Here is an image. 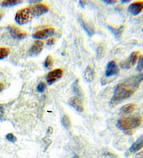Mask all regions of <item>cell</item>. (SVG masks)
<instances>
[{
	"instance_id": "20",
	"label": "cell",
	"mask_w": 143,
	"mask_h": 158,
	"mask_svg": "<svg viewBox=\"0 0 143 158\" xmlns=\"http://www.w3.org/2000/svg\"><path fill=\"white\" fill-rule=\"evenodd\" d=\"M53 62H54V60H53V56H52L51 55H48L46 58L43 65H44V66H45L46 69H50L53 66Z\"/></svg>"
},
{
	"instance_id": "19",
	"label": "cell",
	"mask_w": 143,
	"mask_h": 158,
	"mask_svg": "<svg viewBox=\"0 0 143 158\" xmlns=\"http://www.w3.org/2000/svg\"><path fill=\"white\" fill-rule=\"evenodd\" d=\"M72 89L73 92L75 93V94L77 95V96L79 97L81 96L82 94V90H81V88L80 86L79 85V81H78V80H76L75 82H74L73 84L72 85Z\"/></svg>"
},
{
	"instance_id": "31",
	"label": "cell",
	"mask_w": 143,
	"mask_h": 158,
	"mask_svg": "<svg viewBox=\"0 0 143 158\" xmlns=\"http://www.w3.org/2000/svg\"><path fill=\"white\" fill-rule=\"evenodd\" d=\"M136 158H143V151L140 152L136 155Z\"/></svg>"
},
{
	"instance_id": "22",
	"label": "cell",
	"mask_w": 143,
	"mask_h": 158,
	"mask_svg": "<svg viewBox=\"0 0 143 158\" xmlns=\"http://www.w3.org/2000/svg\"><path fill=\"white\" fill-rule=\"evenodd\" d=\"M10 53V50L9 48L2 47L0 48V60L4 59L9 55Z\"/></svg>"
},
{
	"instance_id": "12",
	"label": "cell",
	"mask_w": 143,
	"mask_h": 158,
	"mask_svg": "<svg viewBox=\"0 0 143 158\" xmlns=\"http://www.w3.org/2000/svg\"><path fill=\"white\" fill-rule=\"evenodd\" d=\"M44 46V43L41 40H37L34 43L31 48L29 50V54L31 56H35L39 54L43 50Z\"/></svg>"
},
{
	"instance_id": "1",
	"label": "cell",
	"mask_w": 143,
	"mask_h": 158,
	"mask_svg": "<svg viewBox=\"0 0 143 158\" xmlns=\"http://www.w3.org/2000/svg\"><path fill=\"white\" fill-rule=\"evenodd\" d=\"M143 80V73L131 76L122 82L118 84L114 90L110 105L115 106L133 96Z\"/></svg>"
},
{
	"instance_id": "33",
	"label": "cell",
	"mask_w": 143,
	"mask_h": 158,
	"mask_svg": "<svg viewBox=\"0 0 143 158\" xmlns=\"http://www.w3.org/2000/svg\"><path fill=\"white\" fill-rule=\"evenodd\" d=\"M79 2H80V4L81 5V6L82 8H84V4H85V2L84 1H80Z\"/></svg>"
},
{
	"instance_id": "23",
	"label": "cell",
	"mask_w": 143,
	"mask_h": 158,
	"mask_svg": "<svg viewBox=\"0 0 143 158\" xmlns=\"http://www.w3.org/2000/svg\"><path fill=\"white\" fill-rule=\"evenodd\" d=\"M105 55V47L103 44H101L97 49V57L98 59H101Z\"/></svg>"
},
{
	"instance_id": "18",
	"label": "cell",
	"mask_w": 143,
	"mask_h": 158,
	"mask_svg": "<svg viewBox=\"0 0 143 158\" xmlns=\"http://www.w3.org/2000/svg\"><path fill=\"white\" fill-rule=\"evenodd\" d=\"M61 122H62V125L65 127V128L67 129L70 128L71 125V121L69 116L67 115V114H65V115L63 116L62 117Z\"/></svg>"
},
{
	"instance_id": "2",
	"label": "cell",
	"mask_w": 143,
	"mask_h": 158,
	"mask_svg": "<svg viewBox=\"0 0 143 158\" xmlns=\"http://www.w3.org/2000/svg\"><path fill=\"white\" fill-rule=\"evenodd\" d=\"M142 123L141 117L137 116H132L125 118H121L118 120L117 126L119 129L125 132L131 131L132 130L137 128Z\"/></svg>"
},
{
	"instance_id": "21",
	"label": "cell",
	"mask_w": 143,
	"mask_h": 158,
	"mask_svg": "<svg viewBox=\"0 0 143 158\" xmlns=\"http://www.w3.org/2000/svg\"><path fill=\"white\" fill-rule=\"evenodd\" d=\"M107 27H108L110 31L112 33L115 35V37L117 38L120 37L122 32V29H123L122 27H119V29H115L113 27H111V26H108Z\"/></svg>"
},
{
	"instance_id": "8",
	"label": "cell",
	"mask_w": 143,
	"mask_h": 158,
	"mask_svg": "<svg viewBox=\"0 0 143 158\" xmlns=\"http://www.w3.org/2000/svg\"><path fill=\"white\" fill-rule=\"evenodd\" d=\"M7 28L9 30V32L11 35V36L15 39L22 40L24 39V38L27 36V32L22 31V30L17 26L9 25L8 26Z\"/></svg>"
},
{
	"instance_id": "15",
	"label": "cell",
	"mask_w": 143,
	"mask_h": 158,
	"mask_svg": "<svg viewBox=\"0 0 143 158\" xmlns=\"http://www.w3.org/2000/svg\"><path fill=\"white\" fill-rule=\"evenodd\" d=\"M143 148V135L137 139L135 142L132 144L131 148H129V151L132 153L137 152Z\"/></svg>"
},
{
	"instance_id": "5",
	"label": "cell",
	"mask_w": 143,
	"mask_h": 158,
	"mask_svg": "<svg viewBox=\"0 0 143 158\" xmlns=\"http://www.w3.org/2000/svg\"><path fill=\"white\" fill-rule=\"evenodd\" d=\"M54 34H55V29L53 27H48V28L38 30L33 34L32 36L37 39H45L53 36Z\"/></svg>"
},
{
	"instance_id": "24",
	"label": "cell",
	"mask_w": 143,
	"mask_h": 158,
	"mask_svg": "<svg viewBox=\"0 0 143 158\" xmlns=\"http://www.w3.org/2000/svg\"><path fill=\"white\" fill-rule=\"evenodd\" d=\"M6 138L8 141L12 143H15V141H17V137H16L13 133H9V134H7L6 136Z\"/></svg>"
},
{
	"instance_id": "7",
	"label": "cell",
	"mask_w": 143,
	"mask_h": 158,
	"mask_svg": "<svg viewBox=\"0 0 143 158\" xmlns=\"http://www.w3.org/2000/svg\"><path fill=\"white\" fill-rule=\"evenodd\" d=\"M33 17H38L49 11V7L46 4L40 3L30 7Z\"/></svg>"
},
{
	"instance_id": "27",
	"label": "cell",
	"mask_w": 143,
	"mask_h": 158,
	"mask_svg": "<svg viewBox=\"0 0 143 158\" xmlns=\"http://www.w3.org/2000/svg\"><path fill=\"white\" fill-rule=\"evenodd\" d=\"M4 76L0 73V92L3 91L6 87V84H5V81L4 80Z\"/></svg>"
},
{
	"instance_id": "13",
	"label": "cell",
	"mask_w": 143,
	"mask_h": 158,
	"mask_svg": "<svg viewBox=\"0 0 143 158\" xmlns=\"http://www.w3.org/2000/svg\"><path fill=\"white\" fill-rule=\"evenodd\" d=\"M143 10V2L137 1L130 4L128 6V12L133 15H137Z\"/></svg>"
},
{
	"instance_id": "29",
	"label": "cell",
	"mask_w": 143,
	"mask_h": 158,
	"mask_svg": "<svg viewBox=\"0 0 143 158\" xmlns=\"http://www.w3.org/2000/svg\"><path fill=\"white\" fill-rule=\"evenodd\" d=\"M55 43V39L54 38H50L48 40V42H47V45H53Z\"/></svg>"
},
{
	"instance_id": "30",
	"label": "cell",
	"mask_w": 143,
	"mask_h": 158,
	"mask_svg": "<svg viewBox=\"0 0 143 158\" xmlns=\"http://www.w3.org/2000/svg\"><path fill=\"white\" fill-rule=\"evenodd\" d=\"M103 2L104 3L108 4H114L115 3H117V1H108V0H103Z\"/></svg>"
},
{
	"instance_id": "3",
	"label": "cell",
	"mask_w": 143,
	"mask_h": 158,
	"mask_svg": "<svg viewBox=\"0 0 143 158\" xmlns=\"http://www.w3.org/2000/svg\"><path fill=\"white\" fill-rule=\"evenodd\" d=\"M33 18L34 17L32 15L30 7H24L18 10L15 14V20L18 24L23 25L28 23L32 20Z\"/></svg>"
},
{
	"instance_id": "6",
	"label": "cell",
	"mask_w": 143,
	"mask_h": 158,
	"mask_svg": "<svg viewBox=\"0 0 143 158\" xmlns=\"http://www.w3.org/2000/svg\"><path fill=\"white\" fill-rule=\"evenodd\" d=\"M138 59V52H133L130 56L120 63V66L122 69H129L133 66Z\"/></svg>"
},
{
	"instance_id": "10",
	"label": "cell",
	"mask_w": 143,
	"mask_h": 158,
	"mask_svg": "<svg viewBox=\"0 0 143 158\" xmlns=\"http://www.w3.org/2000/svg\"><path fill=\"white\" fill-rule=\"evenodd\" d=\"M68 105L73 107L76 110L79 112H82L84 111V106L82 104V101L81 98L78 96H73L68 100Z\"/></svg>"
},
{
	"instance_id": "17",
	"label": "cell",
	"mask_w": 143,
	"mask_h": 158,
	"mask_svg": "<svg viewBox=\"0 0 143 158\" xmlns=\"http://www.w3.org/2000/svg\"><path fill=\"white\" fill-rule=\"evenodd\" d=\"M21 3H23V1L20 0H7V1H2L0 5L3 7H12Z\"/></svg>"
},
{
	"instance_id": "16",
	"label": "cell",
	"mask_w": 143,
	"mask_h": 158,
	"mask_svg": "<svg viewBox=\"0 0 143 158\" xmlns=\"http://www.w3.org/2000/svg\"><path fill=\"white\" fill-rule=\"evenodd\" d=\"M136 105L134 103H129V104L124 105L123 107L121 108V112L123 114H130L133 113V111L136 110Z\"/></svg>"
},
{
	"instance_id": "11",
	"label": "cell",
	"mask_w": 143,
	"mask_h": 158,
	"mask_svg": "<svg viewBox=\"0 0 143 158\" xmlns=\"http://www.w3.org/2000/svg\"><path fill=\"white\" fill-rule=\"evenodd\" d=\"M78 22L82 27V28L84 30L85 32H86L89 37H92L95 34V28L93 24L87 23L82 18H80L78 19Z\"/></svg>"
},
{
	"instance_id": "25",
	"label": "cell",
	"mask_w": 143,
	"mask_h": 158,
	"mask_svg": "<svg viewBox=\"0 0 143 158\" xmlns=\"http://www.w3.org/2000/svg\"><path fill=\"white\" fill-rule=\"evenodd\" d=\"M143 69V55L140 56L138 57V62H137V70L138 71H141Z\"/></svg>"
},
{
	"instance_id": "9",
	"label": "cell",
	"mask_w": 143,
	"mask_h": 158,
	"mask_svg": "<svg viewBox=\"0 0 143 158\" xmlns=\"http://www.w3.org/2000/svg\"><path fill=\"white\" fill-rule=\"evenodd\" d=\"M119 72V67H118L117 63L115 61H111L108 62L107 64L105 75L106 77H110L112 76L117 75Z\"/></svg>"
},
{
	"instance_id": "14",
	"label": "cell",
	"mask_w": 143,
	"mask_h": 158,
	"mask_svg": "<svg viewBox=\"0 0 143 158\" xmlns=\"http://www.w3.org/2000/svg\"><path fill=\"white\" fill-rule=\"evenodd\" d=\"M96 77V71L92 66H88L84 73V77L85 80L88 82H92L95 79Z\"/></svg>"
},
{
	"instance_id": "4",
	"label": "cell",
	"mask_w": 143,
	"mask_h": 158,
	"mask_svg": "<svg viewBox=\"0 0 143 158\" xmlns=\"http://www.w3.org/2000/svg\"><path fill=\"white\" fill-rule=\"evenodd\" d=\"M64 75V70L62 69H56L48 73L46 76V81L49 85L55 83L57 80L61 79Z\"/></svg>"
},
{
	"instance_id": "34",
	"label": "cell",
	"mask_w": 143,
	"mask_h": 158,
	"mask_svg": "<svg viewBox=\"0 0 143 158\" xmlns=\"http://www.w3.org/2000/svg\"><path fill=\"white\" fill-rule=\"evenodd\" d=\"M131 2L130 0H128V1H124V0H122V1H121V2H122V3H124V4L128 3V2Z\"/></svg>"
},
{
	"instance_id": "26",
	"label": "cell",
	"mask_w": 143,
	"mask_h": 158,
	"mask_svg": "<svg viewBox=\"0 0 143 158\" xmlns=\"http://www.w3.org/2000/svg\"><path fill=\"white\" fill-rule=\"evenodd\" d=\"M46 89V84L44 82H43V81H41V82H40L38 84V86H37L38 92L43 93L44 91H45Z\"/></svg>"
},
{
	"instance_id": "28",
	"label": "cell",
	"mask_w": 143,
	"mask_h": 158,
	"mask_svg": "<svg viewBox=\"0 0 143 158\" xmlns=\"http://www.w3.org/2000/svg\"><path fill=\"white\" fill-rule=\"evenodd\" d=\"M4 109L3 106L0 105V121H3L4 120Z\"/></svg>"
},
{
	"instance_id": "32",
	"label": "cell",
	"mask_w": 143,
	"mask_h": 158,
	"mask_svg": "<svg viewBox=\"0 0 143 158\" xmlns=\"http://www.w3.org/2000/svg\"><path fill=\"white\" fill-rule=\"evenodd\" d=\"M4 15V12H3V11H2V10H0V20H1L3 18Z\"/></svg>"
}]
</instances>
